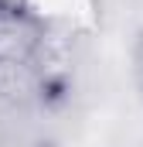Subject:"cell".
<instances>
[{"label": "cell", "mask_w": 143, "mask_h": 147, "mask_svg": "<svg viewBox=\"0 0 143 147\" xmlns=\"http://www.w3.org/2000/svg\"><path fill=\"white\" fill-rule=\"evenodd\" d=\"M37 24L24 14V10H0V62L7 65H17L24 62L31 51L37 48Z\"/></svg>", "instance_id": "1"}, {"label": "cell", "mask_w": 143, "mask_h": 147, "mask_svg": "<svg viewBox=\"0 0 143 147\" xmlns=\"http://www.w3.org/2000/svg\"><path fill=\"white\" fill-rule=\"evenodd\" d=\"M136 82H140V89H143V45H140V51H136Z\"/></svg>", "instance_id": "2"}]
</instances>
